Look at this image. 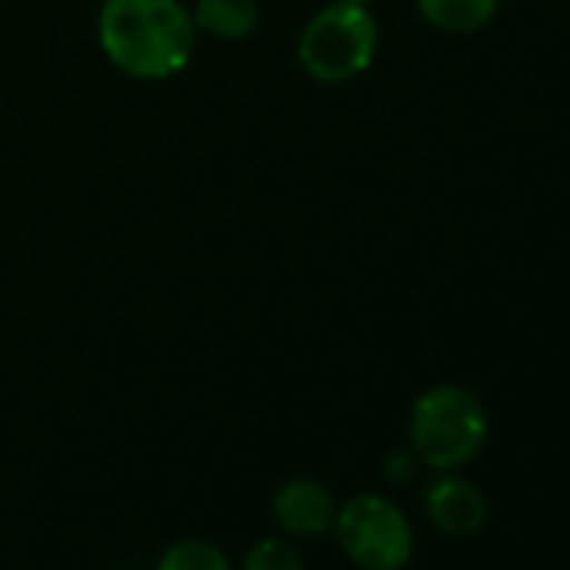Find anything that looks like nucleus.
I'll return each instance as SVG.
<instances>
[{
	"label": "nucleus",
	"mask_w": 570,
	"mask_h": 570,
	"mask_svg": "<svg viewBox=\"0 0 570 570\" xmlns=\"http://www.w3.org/2000/svg\"><path fill=\"white\" fill-rule=\"evenodd\" d=\"M98 45L121 75L165 81L188 68L198 28L181 0H105Z\"/></svg>",
	"instance_id": "1"
},
{
	"label": "nucleus",
	"mask_w": 570,
	"mask_h": 570,
	"mask_svg": "<svg viewBox=\"0 0 570 570\" xmlns=\"http://www.w3.org/2000/svg\"><path fill=\"white\" fill-rule=\"evenodd\" d=\"M487 410L463 386H433L410 410V450L433 470L470 463L487 443Z\"/></svg>",
	"instance_id": "2"
},
{
	"label": "nucleus",
	"mask_w": 570,
	"mask_h": 570,
	"mask_svg": "<svg viewBox=\"0 0 570 570\" xmlns=\"http://www.w3.org/2000/svg\"><path fill=\"white\" fill-rule=\"evenodd\" d=\"M380 48V24L370 8L330 4L299 35L296 58L320 85H346L370 71Z\"/></svg>",
	"instance_id": "3"
},
{
	"label": "nucleus",
	"mask_w": 570,
	"mask_h": 570,
	"mask_svg": "<svg viewBox=\"0 0 570 570\" xmlns=\"http://www.w3.org/2000/svg\"><path fill=\"white\" fill-rule=\"evenodd\" d=\"M336 533L350 560L363 570H403L416 543L406 513L380 493L353 497L336 513Z\"/></svg>",
	"instance_id": "4"
},
{
	"label": "nucleus",
	"mask_w": 570,
	"mask_h": 570,
	"mask_svg": "<svg viewBox=\"0 0 570 570\" xmlns=\"http://www.w3.org/2000/svg\"><path fill=\"white\" fill-rule=\"evenodd\" d=\"M426 517L450 537H473L487 520V497L463 476H440L426 490Z\"/></svg>",
	"instance_id": "5"
},
{
	"label": "nucleus",
	"mask_w": 570,
	"mask_h": 570,
	"mask_svg": "<svg viewBox=\"0 0 570 570\" xmlns=\"http://www.w3.org/2000/svg\"><path fill=\"white\" fill-rule=\"evenodd\" d=\"M275 520L299 537H316L333 523V493L316 480H289L272 497Z\"/></svg>",
	"instance_id": "6"
},
{
	"label": "nucleus",
	"mask_w": 570,
	"mask_h": 570,
	"mask_svg": "<svg viewBox=\"0 0 570 570\" xmlns=\"http://www.w3.org/2000/svg\"><path fill=\"white\" fill-rule=\"evenodd\" d=\"M191 18L198 35L215 41H245L258 28V0H198Z\"/></svg>",
	"instance_id": "7"
},
{
	"label": "nucleus",
	"mask_w": 570,
	"mask_h": 570,
	"mask_svg": "<svg viewBox=\"0 0 570 570\" xmlns=\"http://www.w3.org/2000/svg\"><path fill=\"white\" fill-rule=\"evenodd\" d=\"M416 11L443 35H473L497 18L500 0H416Z\"/></svg>",
	"instance_id": "8"
},
{
	"label": "nucleus",
	"mask_w": 570,
	"mask_h": 570,
	"mask_svg": "<svg viewBox=\"0 0 570 570\" xmlns=\"http://www.w3.org/2000/svg\"><path fill=\"white\" fill-rule=\"evenodd\" d=\"M158 570H232L225 553L208 540H181L165 550Z\"/></svg>",
	"instance_id": "9"
},
{
	"label": "nucleus",
	"mask_w": 570,
	"mask_h": 570,
	"mask_svg": "<svg viewBox=\"0 0 570 570\" xmlns=\"http://www.w3.org/2000/svg\"><path fill=\"white\" fill-rule=\"evenodd\" d=\"M245 570H306L303 557L282 540H258L245 553Z\"/></svg>",
	"instance_id": "10"
},
{
	"label": "nucleus",
	"mask_w": 570,
	"mask_h": 570,
	"mask_svg": "<svg viewBox=\"0 0 570 570\" xmlns=\"http://www.w3.org/2000/svg\"><path fill=\"white\" fill-rule=\"evenodd\" d=\"M416 470V453L413 450H396L390 460H386V476L390 480H410Z\"/></svg>",
	"instance_id": "11"
},
{
	"label": "nucleus",
	"mask_w": 570,
	"mask_h": 570,
	"mask_svg": "<svg viewBox=\"0 0 570 570\" xmlns=\"http://www.w3.org/2000/svg\"><path fill=\"white\" fill-rule=\"evenodd\" d=\"M336 4H356V8H370V0H336Z\"/></svg>",
	"instance_id": "12"
}]
</instances>
